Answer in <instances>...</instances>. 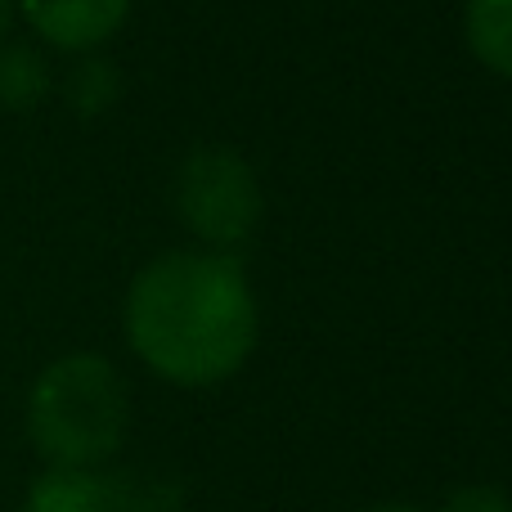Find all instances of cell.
<instances>
[{"instance_id":"30bf717a","label":"cell","mask_w":512,"mask_h":512,"mask_svg":"<svg viewBox=\"0 0 512 512\" xmlns=\"http://www.w3.org/2000/svg\"><path fill=\"white\" fill-rule=\"evenodd\" d=\"M18 0H0V41H9V27H14Z\"/></svg>"},{"instance_id":"277c9868","label":"cell","mask_w":512,"mask_h":512,"mask_svg":"<svg viewBox=\"0 0 512 512\" xmlns=\"http://www.w3.org/2000/svg\"><path fill=\"white\" fill-rule=\"evenodd\" d=\"M36 41L63 54H95L131 14V0H18Z\"/></svg>"},{"instance_id":"9c48e42d","label":"cell","mask_w":512,"mask_h":512,"mask_svg":"<svg viewBox=\"0 0 512 512\" xmlns=\"http://www.w3.org/2000/svg\"><path fill=\"white\" fill-rule=\"evenodd\" d=\"M445 512H512V499L495 486H463L445 499Z\"/></svg>"},{"instance_id":"8fae6325","label":"cell","mask_w":512,"mask_h":512,"mask_svg":"<svg viewBox=\"0 0 512 512\" xmlns=\"http://www.w3.org/2000/svg\"><path fill=\"white\" fill-rule=\"evenodd\" d=\"M373 512H418V508H405V504H391V508H373Z\"/></svg>"},{"instance_id":"8992f818","label":"cell","mask_w":512,"mask_h":512,"mask_svg":"<svg viewBox=\"0 0 512 512\" xmlns=\"http://www.w3.org/2000/svg\"><path fill=\"white\" fill-rule=\"evenodd\" d=\"M50 95V63L27 41H0V104L27 113Z\"/></svg>"},{"instance_id":"5b68a950","label":"cell","mask_w":512,"mask_h":512,"mask_svg":"<svg viewBox=\"0 0 512 512\" xmlns=\"http://www.w3.org/2000/svg\"><path fill=\"white\" fill-rule=\"evenodd\" d=\"M23 512H131V495L95 468H45L27 490Z\"/></svg>"},{"instance_id":"3957f363","label":"cell","mask_w":512,"mask_h":512,"mask_svg":"<svg viewBox=\"0 0 512 512\" xmlns=\"http://www.w3.org/2000/svg\"><path fill=\"white\" fill-rule=\"evenodd\" d=\"M180 221L212 248H239L261 225V185L256 171L225 144L194 149L176 176Z\"/></svg>"},{"instance_id":"ba28073f","label":"cell","mask_w":512,"mask_h":512,"mask_svg":"<svg viewBox=\"0 0 512 512\" xmlns=\"http://www.w3.org/2000/svg\"><path fill=\"white\" fill-rule=\"evenodd\" d=\"M63 95H68V104H72L77 117H99L117 104V95H122V77H117V68L108 59L86 54V59L68 72V90H63Z\"/></svg>"},{"instance_id":"6da1fadb","label":"cell","mask_w":512,"mask_h":512,"mask_svg":"<svg viewBox=\"0 0 512 512\" xmlns=\"http://www.w3.org/2000/svg\"><path fill=\"white\" fill-rule=\"evenodd\" d=\"M126 342L176 387H212L248 364L256 297L243 265L221 252H167L126 292Z\"/></svg>"},{"instance_id":"7a4b0ae2","label":"cell","mask_w":512,"mask_h":512,"mask_svg":"<svg viewBox=\"0 0 512 512\" xmlns=\"http://www.w3.org/2000/svg\"><path fill=\"white\" fill-rule=\"evenodd\" d=\"M126 423V382L95 351L59 355L27 391V436L50 468H99L117 454Z\"/></svg>"},{"instance_id":"52a82bcc","label":"cell","mask_w":512,"mask_h":512,"mask_svg":"<svg viewBox=\"0 0 512 512\" xmlns=\"http://www.w3.org/2000/svg\"><path fill=\"white\" fill-rule=\"evenodd\" d=\"M468 45L490 72L512 77V0H468Z\"/></svg>"}]
</instances>
